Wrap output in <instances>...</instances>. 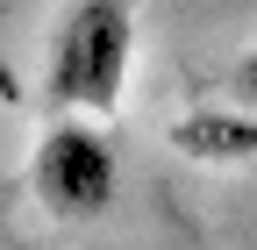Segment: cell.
Wrapping results in <instances>:
<instances>
[{"label": "cell", "instance_id": "obj_2", "mask_svg": "<svg viewBox=\"0 0 257 250\" xmlns=\"http://www.w3.org/2000/svg\"><path fill=\"white\" fill-rule=\"evenodd\" d=\"M29 193L50 222L79 229V222H100V214L121 200V158L107 129L93 114H57L50 129L29 150Z\"/></svg>", "mask_w": 257, "mask_h": 250}, {"label": "cell", "instance_id": "obj_1", "mask_svg": "<svg viewBox=\"0 0 257 250\" xmlns=\"http://www.w3.org/2000/svg\"><path fill=\"white\" fill-rule=\"evenodd\" d=\"M136 72V0H72L43 57L50 114H114Z\"/></svg>", "mask_w": 257, "mask_h": 250}, {"label": "cell", "instance_id": "obj_4", "mask_svg": "<svg viewBox=\"0 0 257 250\" xmlns=\"http://www.w3.org/2000/svg\"><path fill=\"white\" fill-rule=\"evenodd\" d=\"M221 93H229V100H243V107H257V43L236 50V65H229V79H221Z\"/></svg>", "mask_w": 257, "mask_h": 250}, {"label": "cell", "instance_id": "obj_3", "mask_svg": "<svg viewBox=\"0 0 257 250\" xmlns=\"http://www.w3.org/2000/svg\"><path fill=\"white\" fill-rule=\"evenodd\" d=\"M165 143L179 150L186 165H207V172H236L257 158V107L243 100H200V107H179L165 121Z\"/></svg>", "mask_w": 257, "mask_h": 250}]
</instances>
